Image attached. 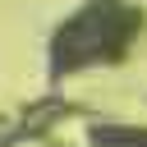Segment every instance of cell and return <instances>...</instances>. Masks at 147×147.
Returning <instances> with one entry per match:
<instances>
[{
  "label": "cell",
  "mask_w": 147,
  "mask_h": 147,
  "mask_svg": "<svg viewBox=\"0 0 147 147\" xmlns=\"http://www.w3.org/2000/svg\"><path fill=\"white\" fill-rule=\"evenodd\" d=\"M92 147H147V124H129V119H101L87 129Z\"/></svg>",
  "instance_id": "cell-2"
},
{
  "label": "cell",
  "mask_w": 147,
  "mask_h": 147,
  "mask_svg": "<svg viewBox=\"0 0 147 147\" xmlns=\"http://www.w3.org/2000/svg\"><path fill=\"white\" fill-rule=\"evenodd\" d=\"M142 28V9L129 0H87L74 18H64L51 37V78H69L83 74L92 64H115L124 60V51L133 46Z\"/></svg>",
  "instance_id": "cell-1"
}]
</instances>
